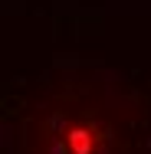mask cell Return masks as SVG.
Here are the masks:
<instances>
[{
    "mask_svg": "<svg viewBox=\"0 0 151 154\" xmlns=\"http://www.w3.org/2000/svg\"><path fill=\"white\" fill-rule=\"evenodd\" d=\"M72 148H76V154H89V134L86 131H76L72 134Z\"/></svg>",
    "mask_w": 151,
    "mask_h": 154,
    "instance_id": "6da1fadb",
    "label": "cell"
},
{
    "mask_svg": "<svg viewBox=\"0 0 151 154\" xmlns=\"http://www.w3.org/2000/svg\"><path fill=\"white\" fill-rule=\"evenodd\" d=\"M53 154H62V144H53Z\"/></svg>",
    "mask_w": 151,
    "mask_h": 154,
    "instance_id": "7a4b0ae2",
    "label": "cell"
}]
</instances>
